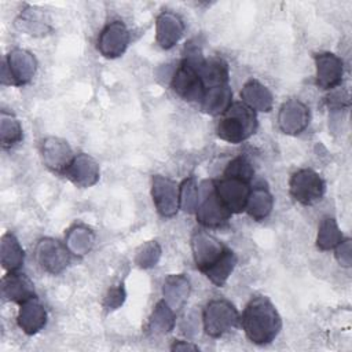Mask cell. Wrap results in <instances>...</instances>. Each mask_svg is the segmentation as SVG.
<instances>
[{"label": "cell", "mask_w": 352, "mask_h": 352, "mask_svg": "<svg viewBox=\"0 0 352 352\" xmlns=\"http://www.w3.org/2000/svg\"><path fill=\"white\" fill-rule=\"evenodd\" d=\"M125 300V290L122 287V285L117 286V287H111L107 293V296L104 297V307L107 309H117L120 305H122Z\"/></svg>", "instance_id": "obj_34"}, {"label": "cell", "mask_w": 352, "mask_h": 352, "mask_svg": "<svg viewBox=\"0 0 352 352\" xmlns=\"http://www.w3.org/2000/svg\"><path fill=\"white\" fill-rule=\"evenodd\" d=\"M70 249L54 238H43L36 246V258L41 270L48 274H60L70 261Z\"/></svg>", "instance_id": "obj_9"}, {"label": "cell", "mask_w": 352, "mask_h": 352, "mask_svg": "<svg viewBox=\"0 0 352 352\" xmlns=\"http://www.w3.org/2000/svg\"><path fill=\"white\" fill-rule=\"evenodd\" d=\"M272 206H274L272 194L265 187L257 186L250 190L245 210L253 220L261 221L270 216Z\"/></svg>", "instance_id": "obj_25"}, {"label": "cell", "mask_w": 352, "mask_h": 352, "mask_svg": "<svg viewBox=\"0 0 352 352\" xmlns=\"http://www.w3.org/2000/svg\"><path fill=\"white\" fill-rule=\"evenodd\" d=\"M253 175H254L253 165L243 155H238L232 161H230V164L227 165V168L224 169V173H223V176L236 177V179H241V180H245L249 183L253 179Z\"/></svg>", "instance_id": "obj_32"}, {"label": "cell", "mask_w": 352, "mask_h": 352, "mask_svg": "<svg viewBox=\"0 0 352 352\" xmlns=\"http://www.w3.org/2000/svg\"><path fill=\"white\" fill-rule=\"evenodd\" d=\"M257 129L256 111L242 102H234L221 116L216 125L217 136L236 144L249 139Z\"/></svg>", "instance_id": "obj_4"}, {"label": "cell", "mask_w": 352, "mask_h": 352, "mask_svg": "<svg viewBox=\"0 0 352 352\" xmlns=\"http://www.w3.org/2000/svg\"><path fill=\"white\" fill-rule=\"evenodd\" d=\"M179 198L180 209H183L187 213H195L199 198V187L194 177L183 180V183L179 186Z\"/></svg>", "instance_id": "obj_31"}, {"label": "cell", "mask_w": 352, "mask_h": 352, "mask_svg": "<svg viewBox=\"0 0 352 352\" xmlns=\"http://www.w3.org/2000/svg\"><path fill=\"white\" fill-rule=\"evenodd\" d=\"M0 257L1 265L6 271H18L25 260V252L12 232H6L0 242Z\"/></svg>", "instance_id": "obj_24"}, {"label": "cell", "mask_w": 352, "mask_h": 352, "mask_svg": "<svg viewBox=\"0 0 352 352\" xmlns=\"http://www.w3.org/2000/svg\"><path fill=\"white\" fill-rule=\"evenodd\" d=\"M151 197L157 212L162 217H173L180 209L179 186L165 176H153Z\"/></svg>", "instance_id": "obj_11"}, {"label": "cell", "mask_w": 352, "mask_h": 352, "mask_svg": "<svg viewBox=\"0 0 352 352\" xmlns=\"http://www.w3.org/2000/svg\"><path fill=\"white\" fill-rule=\"evenodd\" d=\"M16 322L19 329L29 336L38 333L45 326L47 312L37 297L21 304Z\"/></svg>", "instance_id": "obj_19"}, {"label": "cell", "mask_w": 352, "mask_h": 352, "mask_svg": "<svg viewBox=\"0 0 352 352\" xmlns=\"http://www.w3.org/2000/svg\"><path fill=\"white\" fill-rule=\"evenodd\" d=\"M316 85L320 89H334L341 84L344 74V63L340 56L331 52H320L315 55Z\"/></svg>", "instance_id": "obj_14"}, {"label": "cell", "mask_w": 352, "mask_h": 352, "mask_svg": "<svg viewBox=\"0 0 352 352\" xmlns=\"http://www.w3.org/2000/svg\"><path fill=\"white\" fill-rule=\"evenodd\" d=\"M172 351H180V349H192V351H198V346L194 345V344H190V342H186V341H176L172 346H170Z\"/></svg>", "instance_id": "obj_36"}, {"label": "cell", "mask_w": 352, "mask_h": 352, "mask_svg": "<svg viewBox=\"0 0 352 352\" xmlns=\"http://www.w3.org/2000/svg\"><path fill=\"white\" fill-rule=\"evenodd\" d=\"M0 140L4 148L12 147L22 140V126L10 113L1 111L0 117Z\"/></svg>", "instance_id": "obj_30"}, {"label": "cell", "mask_w": 352, "mask_h": 352, "mask_svg": "<svg viewBox=\"0 0 352 352\" xmlns=\"http://www.w3.org/2000/svg\"><path fill=\"white\" fill-rule=\"evenodd\" d=\"M197 221L206 228H217L224 226L231 213L219 199L214 183L212 180H205L199 186V198L195 209Z\"/></svg>", "instance_id": "obj_6"}, {"label": "cell", "mask_w": 352, "mask_h": 352, "mask_svg": "<svg viewBox=\"0 0 352 352\" xmlns=\"http://www.w3.org/2000/svg\"><path fill=\"white\" fill-rule=\"evenodd\" d=\"M184 33V22L183 19L172 12V11H162L155 19V40L157 44L164 48H172Z\"/></svg>", "instance_id": "obj_17"}, {"label": "cell", "mask_w": 352, "mask_h": 352, "mask_svg": "<svg viewBox=\"0 0 352 352\" xmlns=\"http://www.w3.org/2000/svg\"><path fill=\"white\" fill-rule=\"evenodd\" d=\"M191 250L197 268L214 286L221 287L235 268V253L216 236L202 230L192 234Z\"/></svg>", "instance_id": "obj_1"}, {"label": "cell", "mask_w": 352, "mask_h": 352, "mask_svg": "<svg viewBox=\"0 0 352 352\" xmlns=\"http://www.w3.org/2000/svg\"><path fill=\"white\" fill-rule=\"evenodd\" d=\"M239 314L234 304L224 298H216L206 304L202 320L204 330L209 337L219 338L234 330L239 323Z\"/></svg>", "instance_id": "obj_5"}, {"label": "cell", "mask_w": 352, "mask_h": 352, "mask_svg": "<svg viewBox=\"0 0 352 352\" xmlns=\"http://www.w3.org/2000/svg\"><path fill=\"white\" fill-rule=\"evenodd\" d=\"M249 341L265 345L275 340L282 329V319L275 305L264 296L253 297L239 319Z\"/></svg>", "instance_id": "obj_2"}, {"label": "cell", "mask_w": 352, "mask_h": 352, "mask_svg": "<svg viewBox=\"0 0 352 352\" xmlns=\"http://www.w3.org/2000/svg\"><path fill=\"white\" fill-rule=\"evenodd\" d=\"M164 300L172 307V309H180L188 298L190 294V282L188 279L179 274V275H169L164 280L162 286Z\"/></svg>", "instance_id": "obj_23"}, {"label": "cell", "mask_w": 352, "mask_h": 352, "mask_svg": "<svg viewBox=\"0 0 352 352\" xmlns=\"http://www.w3.org/2000/svg\"><path fill=\"white\" fill-rule=\"evenodd\" d=\"M175 326V311L165 301L161 300L155 304L148 319V330L153 334H166Z\"/></svg>", "instance_id": "obj_27"}, {"label": "cell", "mask_w": 352, "mask_h": 352, "mask_svg": "<svg viewBox=\"0 0 352 352\" xmlns=\"http://www.w3.org/2000/svg\"><path fill=\"white\" fill-rule=\"evenodd\" d=\"M1 294L6 300L18 302L19 305L36 297L33 282L18 271L8 272L1 280Z\"/></svg>", "instance_id": "obj_18"}, {"label": "cell", "mask_w": 352, "mask_h": 352, "mask_svg": "<svg viewBox=\"0 0 352 352\" xmlns=\"http://www.w3.org/2000/svg\"><path fill=\"white\" fill-rule=\"evenodd\" d=\"M213 183L219 199L223 202V205L228 209L231 214L241 213L245 210L252 190L249 182L236 177L223 176L221 179L214 180Z\"/></svg>", "instance_id": "obj_10"}, {"label": "cell", "mask_w": 352, "mask_h": 352, "mask_svg": "<svg viewBox=\"0 0 352 352\" xmlns=\"http://www.w3.org/2000/svg\"><path fill=\"white\" fill-rule=\"evenodd\" d=\"M290 195L302 205H312L322 199L326 184L323 179L312 169H300L289 180Z\"/></svg>", "instance_id": "obj_8"}, {"label": "cell", "mask_w": 352, "mask_h": 352, "mask_svg": "<svg viewBox=\"0 0 352 352\" xmlns=\"http://www.w3.org/2000/svg\"><path fill=\"white\" fill-rule=\"evenodd\" d=\"M336 257L338 263L344 267H349L352 263V253H351V239H342L336 246Z\"/></svg>", "instance_id": "obj_35"}, {"label": "cell", "mask_w": 352, "mask_h": 352, "mask_svg": "<svg viewBox=\"0 0 352 352\" xmlns=\"http://www.w3.org/2000/svg\"><path fill=\"white\" fill-rule=\"evenodd\" d=\"M161 257V248L155 241H150L140 246L136 253L135 263L142 268L154 267Z\"/></svg>", "instance_id": "obj_33"}, {"label": "cell", "mask_w": 352, "mask_h": 352, "mask_svg": "<svg viewBox=\"0 0 352 352\" xmlns=\"http://www.w3.org/2000/svg\"><path fill=\"white\" fill-rule=\"evenodd\" d=\"M309 109L298 99L286 100L278 113V125L287 135L301 133L309 124Z\"/></svg>", "instance_id": "obj_13"}, {"label": "cell", "mask_w": 352, "mask_h": 352, "mask_svg": "<svg viewBox=\"0 0 352 352\" xmlns=\"http://www.w3.org/2000/svg\"><path fill=\"white\" fill-rule=\"evenodd\" d=\"M241 99L254 111H270L274 104L271 91L257 80H249L241 89Z\"/></svg>", "instance_id": "obj_20"}, {"label": "cell", "mask_w": 352, "mask_h": 352, "mask_svg": "<svg viewBox=\"0 0 352 352\" xmlns=\"http://www.w3.org/2000/svg\"><path fill=\"white\" fill-rule=\"evenodd\" d=\"M129 44V32L122 21L107 23L98 37V51L109 59L121 56Z\"/></svg>", "instance_id": "obj_12"}, {"label": "cell", "mask_w": 352, "mask_h": 352, "mask_svg": "<svg viewBox=\"0 0 352 352\" xmlns=\"http://www.w3.org/2000/svg\"><path fill=\"white\" fill-rule=\"evenodd\" d=\"M50 21L47 19L45 14L38 10V8H33L29 7L28 10H25L19 18L16 19L15 25L19 30L26 32L28 34H33V36H43L47 32H50Z\"/></svg>", "instance_id": "obj_26"}, {"label": "cell", "mask_w": 352, "mask_h": 352, "mask_svg": "<svg viewBox=\"0 0 352 352\" xmlns=\"http://www.w3.org/2000/svg\"><path fill=\"white\" fill-rule=\"evenodd\" d=\"M73 184L78 187H91L98 183L100 176V169L98 162L88 154L80 153L74 155L70 165L63 173Z\"/></svg>", "instance_id": "obj_16"}, {"label": "cell", "mask_w": 352, "mask_h": 352, "mask_svg": "<svg viewBox=\"0 0 352 352\" xmlns=\"http://www.w3.org/2000/svg\"><path fill=\"white\" fill-rule=\"evenodd\" d=\"M36 69L37 62L32 52L22 48H14L8 52L3 63L1 81L8 85H25L30 82L36 74Z\"/></svg>", "instance_id": "obj_7"}, {"label": "cell", "mask_w": 352, "mask_h": 352, "mask_svg": "<svg viewBox=\"0 0 352 352\" xmlns=\"http://www.w3.org/2000/svg\"><path fill=\"white\" fill-rule=\"evenodd\" d=\"M202 51L198 45H192L191 43L186 47L184 56L182 62L177 65L170 87L172 89L186 102H201L205 87L198 74V67L204 60Z\"/></svg>", "instance_id": "obj_3"}, {"label": "cell", "mask_w": 352, "mask_h": 352, "mask_svg": "<svg viewBox=\"0 0 352 352\" xmlns=\"http://www.w3.org/2000/svg\"><path fill=\"white\" fill-rule=\"evenodd\" d=\"M232 104V91L230 85H219L205 89L199 102L201 110L210 116H221Z\"/></svg>", "instance_id": "obj_22"}, {"label": "cell", "mask_w": 352, "mask_h": 352, "mask_svg": "<svg viewBox=\"0 0 352 352\" xmlns=\"http://www.w3.org/2000/svg\"><path fill=\"white\" fill-rule=\"evenodd\" d=\"M342 239H344L342 232L334 219L326 217L320 221L318 236H316V246L320 250L334 249Z\"/></svg>", "instance_id": "obj_29"}, {"label": "cell", "mask_w": 352, "mask_h": 352, "mask_svg": "<svg viewBox=\"0 0 352 352\" xmlns=\"http://www.w3.org/2000/svg\"><path fill=\"white\" fill-rule=\"evenodd\" d=\"M41 155L45 166L58 173H65L72 160L74 158L69 143L55 136H50L43 140Z\"/></svg>", "instance_id": "obj_15"}, {"label": "cell", "mask_w": 352, "mask_h": 352, "mask_svg": "<svg viewBox=\"0 0 352 352\" xmlns=\"http://www.w3.org/2000/svg\"><path fill=\"white\" fill-rule=\"evenodd\" d=\"M95 242L94 232L84 226H74L66 235V245L72 253L82 256L88 253Z\"/></svg>", "instance_id": "obj_28"}, {"label": "cell", "mask_w": 352, "mask_h": 352, "mask_svg": "<svg viewBox=\"0 0 352 352\" xmlns=\"http://www.w3.org/2000/svg\"><path fill=\"white\" fill-rule=\"evenodd\" d=\"M198 74L202 80L205 89L219 85H227L230 78L228 65L224 59L219 56L204 59L198 67Z\"/></svg>", "instance_id": "obj_21"}]
</instances>
